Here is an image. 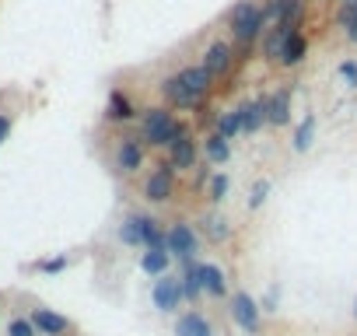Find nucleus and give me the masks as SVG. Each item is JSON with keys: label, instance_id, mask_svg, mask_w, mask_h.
Returning a JSON list of instances; mask_svg holds the SVG:
<instances>
[{"label": "nucleus", "instance_id": "obj_3", "mask_svg": "<svg viewBox=\"0 0 357 336\" xmlns=\"http://www.w3.org/2000/svg\"><path fill=\"white\" fill-rule=\"evenodd\" d=\"M228 28H231L238 46H252L267 32V15H263V8L256 0H238L231 8V15H228Z\"/></svg>", "mask_w": 357, "mask_h": 336}, {"label": "nucleus", "instance_id": "obj_26", "mask_svg": "<svg viewBox=\"0 0 357 336\" xmlns=\"http://www.w3.org/2000/svg\"><path fill=\"white\" fill-rule=\"evenodd\" d=\"M228 189H231V179H228L224 172H214L211 183H207V200H211V203H224Z\"/></svg>", "mask_w": 357, "mask_h": 336}, {"label": "nucleus", "instance_id": "obj_27", "mask_svg": "<svg viewBox=\"0 0 357 336\" xmlns=\"http://www.w3.org/2000/svg\"><path fill=\"white\" fill-rule=\"evenodd\" d=\"M270 189H273L270 179H256V183H252V189H249V210H260L270 200Z\"/></svg>", "mask_w": 357, "mask_h": 336}, {"label": "nucleus", "instance_id": "obj_1", "mask_svg": "<svg viewBox=\"0 0 357 336\" xmlns=\"http://www.w3.org/2000/svg\"><path fill=\"white\" fill-rule=\"evenodd\" d=\"M158 88H162L165 105L182 109V112H196V109L207 105V98H211V91H214V81H211L207 71L196 64V67H182V71H175V74L165 77Z\"/></svg>", "mask_w": 357, "mask_h": 336}, {"label": "nucleus", "instance_id": "obj_9", "mask_svg": "<svg viewBox=\"0 0 357 336\" xmlns=\"http://www.w3.org/2000/svg\"><path fill=\"white\" fill-rule=\"evenodd\" d=\"M200 151H203V147H200V140H193V130H189V133H182V137L165 151V158L179 168V172H193V168L200 165Z\"/></svg>", "mask_w": 357, "mask_h": 336}, {"label": "nucleus", "instance_id": "obj_33", "mask_svg": "<svg viewBox=\"0 0 357 336\" xmlns=\"http://www.w3.org/2000/svg\"><path fill=\"white\" fill-rule=\"evenodd\" d=\"M8 133H11V116H0V144L8 140Z\"/></svg>", "mask_w": 357, "mask_h": 336}, {"label": "nucleus", "instance_id": "obj_17", "mask_svg": "<svg viewBox=\"0 0 357 336\" xmlns=\"http://www.w3.org/2000/svg\"><path fill=\"white\" fill-rule=\"evenodd\" d=\"M200 280L207 298H228V273L218 263H200Z\"/></svg>", "mask_w": 357, "mask_h": 336}, {"label": "nucleus", "instance_id": "obj_5", "mask_svg": "<svg viewBox=\"0 0 357 336\" xmlns=\"http://www.w3.org/2000/svg\"><path fill=\"white\" fill-rule=\"evenodd\" d=\"M175 179H179V168L165 158L155 172L147 176V183H144V196L151 200V203H168L172 196H175Z\"/></svg>", "mask_w": 357, "mask_h": 336}, {"label": "nucleus", "instance_id": "obj_29", "mask_svg": "<svg viewBox=\"0 0 357 336\" xmlns=\"http://www.w3.org/2000/svg\"><path fill=\"white\" fill-rule=\"evenodd\" d=\"M336 25L340 28H354L357 25V4H343L340 15H336Z\"/></svg>", "mask_w": 357, "mask_h": 336}, {"label": "nucleus", "instance_id": "obj_16", "mask_svg": "<svg viewBox=\"0 0 357 336\" xmlns=\"http://www.w3.org/2000/svg\"><path fill=\"white\" fill-rule=\"evenodd\" d=\"M200 235L207 239V242H214V245H221V242H228V239H231V224H228V217H224V214L207 210V214L200 217Z\"/></svg>", "mask_w": 357, "mask_h": 336}, {"label": "nucleus", "instance_id": "obj_31", "mask_svg": "<svg viewBox=\"0 0 357 336\" xmlns=\"http://www.w3.org/2000/svg\"><path fill=\"white\" fill-rule=\"evenodd\" d=\"M67 266V256H60V259H46V263H39V270L42 273H60Z\"/></svg>", "mask_w": 357, "mask_h": 336}, {"label": "nucleus", "instance_id": "obj_23", "mask_svg": "<svg viewBox=\"0 0 357 336\" xmlns=\"http://www.w3.org/2000/svg\"><path fill=\"white\" fill-rule=\"evenodd\" d=\"M182 263V295L186 301H200L203 298V280H200V263L196 259H179Z\"/></svg>", "mask_w": 357, "mask_h": 336}, {"label": "nucleus", "instance_id": "obj_30", "mask_svg": "<svg viewBox=\"0 0 357 336\" xmlns=\"http://www.w3.org/2000/svg\"><path fill=\"white\" fill-rule=\"evenodd\" d=\"M11 336H39V329H35L32 319H15L11 322Z\"/></svg>", "mask_w": 357, "mask_h": 336}, {"label": "nucleus", "instance_id": "obj_28", "mask_svg": "<svg viewBox=\"0 0 357 336\" xmlns=\"http://www.w3.org/2000/svg\"><path fill=\"white\" fill-rule=\"evenodd\" d=\"M340 77H343L347 88L357 91V60H343V64H340Z\"/></svg>", "mask_w": 357, "mask_h": 336}, {"label": "nucleus", "instance_id": "obj_10", "mask_svg": "<svg viewBox=\"0 0 357 336\" xmlns=\"http://www.w3.org/2000/svg\"><path fill=\"white\" fill-rule=\"evenodd\" d=\"M144 140L140 137H123L119 140V147H116V168L123 176H133V172H140L144 168Z\"/></svg>", "mask_w": 357, "mask_h": 336}, {"label": "nucleus", "instance_id": "obj_13", "mask_svg": "<svg viewBox=\"0 0 357 336\" xmlns=\"http://www.w3.org/2000/svg\"><path fill=\"white\" fill-rule=\"evenodd\" d=\"M263 15H267V28L277 25V21H294V25H301L305 4H301V0H270V4L263 8Z\"/></svg>", "mask_w": 357, "mask_h": 336}, {"label": "nucleus", "instance_id": "obj_32", "mask_svg": "<svg viewBox=\"0 0 357 336\" xmlns=\"http://www.w3.org/2000/svg\"><path fill=\"white\" fill-rule=\"evenodd\" d=\"M260 305H263V312H277V291L270 288V291L263 295V301H260Z\"/></svg>", "mask_w": 357, "mask_h": 336}, {"label": "nucleus", "instance_id": "obj_7", "mask_svg": "<svg viewBox=\"0 0 357 336\" xmlns=\"http://www.w3.org/2000/svg\"><path fill=\"white\" fill-rule=\"evenodd\" d=\"M165 249H168L175 259H196V252H200V228H193L189 221H175V224H168Z\"/></svg>", "mask_w": 357, "mask_h": 336}, {"label": "nucleus", "instance_id": "obj_24", "mask_svg": "<svg viewBox=\"0 0 357 336\" xmlns=\"http://www.w3.org/2000/svg\"><path fill=\"white\" fill-rule=\"evenodd\" d=\"M316 144V116H305V123H298L294 130V151L305 154V151H312Z\"/></svg>", "mask_w": 357, "mask_h": 336}, {"label": "nucleus", "instance_id": "obj_15", "mask_svg": "<svg viewBox=\"0 0 357 336\" xmlns=\"http://www.w3.org/2000/svg\"><path fill=\"white\" fill-rule=\"evenodd\" d=\"M32 322L39 329V336H67L74 326L67 315H57V312H49V308H35L32 312Z\"/></svg>", "mask_w": 357, "mask_h": 336}, {"label": "nucleus", "instance_id": "obj_22", "mask_svg": "<svg viewBox=\"0 0 357 336\" xmlns=\"http://www.w3.org/2000/svg\"><path fill=\"white\" fill-rule=\"evenodd\" d=\"M106 120H113V123H130V120H137V105L116 88V91H109V105H106Z\"/></svg>", "mask_w": 357, "mask_h": 336}, {"label": "nucleus", "instance_id": "obj_19", "mask_svg": "<svg viewBox=\"0 0 357 336\" xmlns=\"http://www.w3.org/2000/svg\"><path fill=\"white\" fill-rule=\"evenodd\" d=\"M175 336H218V333L207 322V315L193 308V312H186V315L175 319Z\"/></svg>", "mask_w": 357, "mask_h": 336}, {"label": "nucleus", "instance_id": "obj_4", "mask_svg": "<svg viewBox=\"0 0 357 336\" xmlns=\"http://www.w3.org/2000/svg\"><path fill=\"white\" fill-rule=\"evenodd\" d=\"M228 312H231L235 326H238L242 333H249V336H256V333L263 329V305L252 298L249 291H235V295L228 298Z\"/></svg>", "mask_w": 357, "mask_h": 336}, {"label": "nucleus", "instance_id": "obj_8", "mask_svg": "<svg viewBox=\"0 0 357 336\" xmlns=\"http://www.w3.org/2000/svg\"><path fill=\"white\" fill-rule=\"evenodd\" d=\"M151 301H155V308L165 312V315L179 312L182 301H186V295H182V277H172V273L155 277V288H151Z\"/></svg>", "mask_w": 357, "mask_h": 336}, {"label": "nucleus", "instance_id": "obj_11", "mask_svg": "<svg viewBox=\"0 0 357 336\" xmlns=\"http://www.w3.org/2000/svg\"><path fill=\"white\" fill-rule=\"evenodd\" d=\"M305 56H309V35H305V32H291V35L284 39L280 53H277V64L291 71V67L305 64Z\"/></svg>", "mask_w": 357, "mask_h": 336}, {"label": "nucleus", "instance_id": "obj_6", "mask_svg": "<svg viewBox=\"0 0 357 336\" xmlns=\"http://www.w3.org/2000/svg\"><path fill=\"white\" fill-rule=\"evenodd\" d=\"M200 67L211 74V81H214V84H221V81L231 74V67H235V49H231V42H224V39H214L207 49H203V60H200Z\"/></svg>", "mask_w": 357, "mask_h": 336}, {"label": "nucleus", "instance_id": "obj_25", "mask_svg": "<svg viewBox=\"0 0 357 336\" xmlns=\"http://www.w3.org/2000/svg\"><path fill=\"white\" fill-rule=\"evenodd\" d=\"M214 130H218L221 137L235 140V137L242 133V112H238V109H231V112H221V116H218V123H214Z\"/></svg>", "mask_w": 357, "mask_h": 336}, {"label": "nucleus", "instance_id": "obj_35", "mask_svg": "<svg viewBox=\"0 0 357 336\" xmlns=\"http://www.w3.org/2000/svg\"><path fill=\"white\" fill-rule=\"evenodd\" d=\"M354 315H357V298H354Z\"/></svg>", "mask_w": 357, "mask_h": 336}, {"label": "nucleus", "instance_id": "obj_20", "mask_svg": "<svg viewBox=\"0 0 357 336\" xmlns=\"http://www.w3.org/2000/svg\"><path fill=\"white\" fill-rule=\"evenodd\" d=\"M144 228H147V214H126L119 224V242L130 249H144Z\"/></svg>", "mask_w": 357, "mask_h": 336}, {"label": "nucleus", "instance_id": "obj_12", "mask_svg": "<svg viewBox=\"0 0 357 336\" xmlns=\"http://www.w3.org/2000/svg\"><path fill=\"white\" fill-rule=\"evenodd\" d=\"M238 112H242V133H260L263 127H270L267 123V95L242 102Z\"/></svg>", "mask_w": 357, "mask_h": 336}, {"label": "nucleus", "instance_id": "obj_34", "mask_svg": "<svg viewBox=\"0 0 357 336\" xmlns=\"http://www.w3.org/2000/svg\"><path fill=\"white\" fill-rule=\"evenodd\" d=\"M347 39H350V42L357 46V25H354V28H347Z\"/></svg>", "mask_w": 357, "mask_h": 336}, {"label": "nucleus", "instance_id": "obj_21", "mask_svg": "<svg viewBox=\"0 0 357 336\" xmlns=\"http://www.w3.org/2000/svg\"><path fill=\"white\" fill-rule=\"evenodd\" d=\"M172 252L168 249H144L140 252V270L147 273V277H165L168 270H172Z\"/></svg>", "mask_w": 357, "mask_h": 336}, {"label": "nucleus", "instance_id": "obj_14", "mask_svg": "<svg viewBox=\"0 0 357 336\" xmlns=\"http://www.w3.org/2000/svg\"><path fill=\"white\" fill-rule=\"evenodd\" d=\"M267 123L270 127L291 123V88H277L273 95H267Z\"/></svg>", "mask_w": 357, "mask_h": 336}, {"label": "nucleus", "instance_id": "obj_18", "mask_svg": "<svg viewBox=\"0 0 357 336\" xmlns=\"http://www.w3.org/2000/svg\"><path fill=\"white\" fill-rule=\"evenodd\" d=\"M200 147H203V158H207V165H211V168H221V165H228V158H231V140H228V137H221L218 130L203 137V140H200Z\"/></svg>", "mask_w": 357, "mask_h": 336}, {"label": "nucleus", "instance_id": "obj_2", "mask_svg": "<svg viewBox=\"0 0 357 336\" xmlns=\"http://www.w3.org/2000/svg\"><path fill=\"white\" fill-rule=\"evenodd\" d=\"M182 133H189V123H182L175 116V109L172 105H151L144 109V116H140V140L147 147H172Z\"/></svg>", "mask_w": 357, "mask_h": 336}]
</instances>
